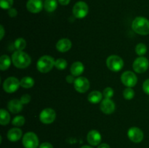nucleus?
<instances>
[{
  "label": "nucleus",
  "mask_w": 149,
  "mask_h": 148,
  "mask_svg": "<svg viewBox=\"0 0 149 148\" xmlns=\"http://www.w3.org/2000/svg\"><path fill=\"white\" fill-rule=\"evenodd\" d=\"M121 81L122 84L127 87L132 88L136 85L138 82V78L136 75L132 71H125L121 76Z\"/></svg>",
  "instance_id": "obj_8"
},
{
  "label": "nucleus",
  "mask_w": 149,
  "mask_h": 148,
  "mask_svg": "<svg viewBox=\"0 0 149 148\" xmlns=\"http://www.w3.org/2000/svg\"><path fill=\"white\" fill-rule=\"evenodd\" d=\"M56 118V113L52 108H45L42 110L39 115L41 122L45 124L52 123Z\"/></svg>",
  "instance_id": "obj_10"
},
{
  "label": "nucleus",
  "mask_w": 149,
  "mask_h": 148,
  "mask_svg": "<svg viewBox=\"0 0 149 148\" xmlns=\"http://www.w3.org/2000/svg\"><path fill=\"white\" fill-rule=\"evenodd\" d=\"M13 4V0H0V6L4 10L10 9Z\"/></svg>",
  "instance_id": "obj_30"
},
{
  "label": "nucleus",
  "mask_w": 149,
  "mask_h": 148,
  "mask_svg": "<svg viewBox=\"0 0 149 148\" xmlns=\"http://www.w3.org/2000/svg\"><path fill=\"white\" fill-rule=\"evenodd\" d=\"M22 131L18 128H13L9 130L7 133V138L10 142H17L21 138Z\"/></svg>",
  "instance_id": "obj_18"
},
{
  "label": "nucleus",
  "mask_w": 149,
  "mask_h": 148,
  "mask_svg": "<svg viewBox=\"0 0 149 148\" xmlns=\"http://www.w3.org/2000/svg\"><path fill=\"white\" fill-rule=\"evenodd\" d=\"M103 97H105V99H111L113 96V89L110 88V87H107V88H106L104 90H103Z\"/></svg>",
  "instance_id": "obj_31"
},
{
  "label": "nucleus",
  "mask_w": 149,
  "mask_h": 148,
  "mask_svg": "<svg viewBox=\"0 0 149 148\" xmlns=\"http://www.w3.org/2000/svg\"><path fill=\"white\" fill-rule=\"evenodd\" d=\"M100 110L105 114H111L115 110V104L111 99H105L100 103Z\"/></svg>",
  "instance_id": "obj_14"
},
{
  "label": "nucleus",
  "mask_w": 149,
  "mask_h": 148,
  "mask_svg": "<svg viewBox=\"0 0 149 148\" xmlns=\"http://www.w3.org/2000/svg\"><path fill=\"white\" fill-rule=\"evenodd\" d=\"M127 136L132 142L139 143L143 139L144 134L141 129L138 127H132L128 130Z\"/></svg>",
  "instance_id": "obj_11"
},
{
  "label": "nucleus",
  "mask_w": 149,
  "mask_h": 148,
  "mask_svg": "<svg viewBox=\"0 0 149 148\" xmlns=\"http://www.w3.org/2000/svg\"><path fill=\"white\" fill-rule=\"evenodd\" d=\"M23 103L19 100H12L8 103V109L13 113H18L23 109Z\"/></svg>",
  "instance_id": "obj_17"
},
{
  "label": "nucleus",
  "mask_w": 149,
  "mask_h": 148,
  "mask_svg": "<svg viewBox=\"0 0 149 148\" xmlns=\"http://www.w3.org/2000/svg\"><path fill=\"white\" fill-rule=\"evenodd\" d=\"M71 41L68 39H61L57 42L56 49L61 52H66L71 48Z\"/></svg>",
  "instance_id": "obj_16"
},
{
  "label": "nucleus",
  "mask_w": 149,
  "mask_h": 148,
  "mask_svg": "<svg viewBox=\"0 0 149 148\" xmlns=\"http://www.w3.org/2000/svg\"><path fill=\"white\" fill-rule=\"evenodd\" d=\"M132 28L136 33L143 36L149 34V20L143 17H137L132 23Z\"/></svg>",
  "instance_id": "obj_2"
},
{
  "label": "nucleus",
  "mask_w": 149,
  "mask_h": 148,
  "mask_svg": "<svg viewBox=\"0 0 149 148\" xmlns=\"http://www.w3.org/2000/svg\"><path fill=\"white\" fill-rule=\"evenodd\" d=\"M74 88L78 92L85 93L90 88V82L85 77H79L74 83Z\"/></svg>",
  "instance_id": "obj_12"
},
{
  "label": "nucleus",
  "mask_w": 149,
  "mask_h": 148,
  "mask_svg": "<svg viewBox=\"0 0 149 148\" xmlns=\"http://www.w3.org/2000/svg\"><path fill=\"white\" fill-rule=\"evenodd\" d=\"M0 30H1V33H0V39H2L3 37H4V27L2 26H0Z\"/></svg>",
  "instance_id": "obj_38"
},
{
  "label": "nucleus",
  "mask_w": 149,
  "mask_h": 148,
  "mask_svg": "<svg viewBox=\"0 0 149 148\" xmlns=\"http://www.w3.org/2000/svg\"><path fill=\"white\" fill-rule=\"evenodd\" d=\"M61 5H68L71 0H58Z\"/></svg>",
  "instance_id": "obj_37"
},
{
  "label": "nucleus",
  "mask_w": 149,
  "mask_h": 148,
  "mask_svg": "<svg viewBox=\"0 0 149 148\" xmlns=\"http://www.w3.org/2000/svg\"><path fill=\"white\" fill-rule=\"evenodd\" d=\"M84 65L81 62H75L71 67V73L74 76H79L84 72Z\"/></svg>",
  "instance_id": "obj_19"
},
{
  "label": "nucleus",
  "mask_w": 149,
  "mask_h": 148,
  "mask_svg": "<svg viewBox=\"0 0 149 148\" xmlns=\"http://www.w3.org/2000/svg\"><path fill=\"white\" fill-rule=\"evenodd\" d=\"M34 84V80L31 77L26 76L20 80V86L25 89L31 88Z\"/></svg>",
  "instance_id": "obj_24"
},
{
  "label": "nucleus",
  "mask_w": 149,
  "mask_h": 148,
  "mask_svg": "<svg viewBox=\"0 0 149 148\" xmlns=\"http://www.w3.org/2000/svg\"><path fill=\"white\" fill-rule=\"evenodd\" d=\"M135 52L139 56H143V55H145L147 52V47L146 44L143 43L138 44L135 47Z\"/></svg>",
  "instance_id": "obj_26"
},
{
  "label": "nucleus",
  "mask_w": 149,
  "mask_h": 148,
  "mask_svg": "<svg viewBox=\"0 0 149 148\" xmlns=\"http://www.w3.org/2000/svg\"><path fill=\"white\" fill-rule=\"evenodd\" d=\"M143 89L144 92L146 93L147 94H149V79L146 80L143 84Z\"/></svg>",
  "instance_id": "obj_33"
},
{
  "label": "nucleus",
  "mask_w": 149,
  "mask_h": 148,
  "mask_svg": "<svg viewBox=\"0 0 149 148\" xmlns=\"http://www.w3.org/2000/svg\"><path fill=\"white\" fill-rule=\"evenodd\" d=\"M43 6L42 0H29L26 4L27 10L32 13H39L42 11Z\"/></svg>",
  "instance_id": "obj_13"
},
{
  "label": "nucleus",
  "mask_w": 149,
  "mask_h": 148,
  "mask_svg": "<svg viewBox=\"0 0 149 148\" xmlns=\"http://www.w3.org/2000/svg\"><path fill=\"white\" fill-rule=\"evenodd\" d=\"M39 148H53V147L49 142H44V143L41 144Z\"/></svg>",
  "instance_id": "obj_35"
},
{
  "label": "nucleus",
  "mask_w": 149,
  "mask_h": 148,
  "mask_svg": "<svg viewBox=\"0 0 149 148\" xmlns=\"http://www.w3.org/2000/svg\"><path fill=\"white\" fill-rule=\"evenodd\" d=\"M55 66L57 69L58 70H64L67 67V62L65 59L60 58L55 60Z\"/></svg>",
  "instance_id": "obj_27"
},
{
  "label": "nucleus",
  "mask_w": 149,
  "mask_h": 148,
  "mask_svg": "<svg viewBox=\"0 0 149 148\" xmlns=\"http://www.w3.org/2000/svg\"><path fill=\"white\" fill-rule=\"evenodd\" d=\"M88 5L84 1H78L73 7V14L77 18H84L88 13Z\"/></svg>",
  "instance_id": "obj_6"
},
{
  "label": "nucleus",
  "mask_w": 149,
  "mask_h": 148,
  "mask_svg": "<svg viewBox=\"0 0 149 148\" xmlns=\"http://www.w3.org/2000/svg\"><path fill=\"white\" fill-rule=\"evenodd\" d=\"M13 63L17 68H26L31 64L30 56L23 51H16L12 56Z\"/></svg>",
  "instance_id": "obj_1"
},
{
  "label": "nucleus",
  "mask_w": 149,
  "mask_h": 148,
  "mask_svg": "<svg viewBox=\"0 0 149 148\" xmlns=\"http://www.w3.org/2000/svg\"><path fill=\"white\" fill-rule=\"evenodd\" d=\"M22 142L25 148H37L39 146V139L33 132L25 133Z\"/></svg>",
  "instance_id": "obj_5"
},
{
  "label": "nucleus",
  "mask_w": 149,
  "mask_h": 148,
  "mask_svg": "<svg viewBox=\"0 0 149 148\" xmlns=\"http://www.w3.org/2000/svg\"><path fill=\"white\" fill-rule=\"evenodd\" d=\"M149 66V62L147 58L145 57H139L137 58L133 62L134 71L138 73H143L148 70Z\"/></svg>",
  "instance_id": "obj_9"
},
{
  "label": "nucleus",
  "mask_w": 149,
  "mask_h": 148,
  "mask_svg": "<svg viewBox=\"0 0 149 148\" xmlns=\"http://www.w3.org/2000/svg\"><path fill=\"white\" fill-rule=\"evenodd\" d=\"M103 94L98 91H93L88 95V101L93 104H97L102 100Z\"/></svg>",
  "instance_id": "obj_20"
},
{
  "label": "nucleus",
  "mask_w": 149,
  "mask_h": 148,
  "mask_svg": "<svg viewBox=\"0 0 149 148\" xmlns=\"http://www.w3.org/2000/svg\"><path fill=\"white\" fill-rule=\"evenodd\" d=\"M20 86V81L15 77H9L3 84V89L7 93H14Z\"/></svg>",
  "instance_id": "obj_7"
},
{
  "label": "nucleus",
  "mask_w": 149,
  "mask_h": 148,
  "mask_svg": "<svg viewBox=\"0 0 149 148\" xmlns=\"http://www.w3.org/2000/svg\"><path fill=\"white\" fill-rule=\"evenodd\" d=\"M10 115L8 112L4 109H1L0 110V124L4 126L10 123Z\"/></svg>",
  "instance_id": "obj_23"
},
{
  "label": "nucleus",
  "mask_w": 149,
  "mask_h": 148,
  "mask_svg": "<svg viewBox=\"0 0 149 148\" xmlns=\"http://www.w3.org/2000/svg\"><path fill=\"white\" fill-rule=\"evenodd\" d=\"M11 64V59L8 55H3L0 58V69L1 71H6L9 68Z\"/></svg>",
  "instance_id": "obj_21"
},
{
  "label": "nucleus",
  "mask_w": 149,
  "mask_h": 148,
  "mask_svg": "<svg viewBox=\"0 0 149 148\" xmlns=\"http://www.w3.org/2000/svg\"><path fill=\"white\" fill-rule=\"evenodd\" d=\"M8 15H10V17H15V16L17 15V10H16L15 8H12L11 7L10 9H9Z\"/></svg>",
  "instance_id": "obj_34"
},
{
  "label": "nucleus",
  "mask_w": 149,
  "mask_h": 148,
  "mask_svg": "<svg viewBox=\"0 0 149 148\" xmlns=\"http://www.w3.org/2000/svg\"><path fill=\"white\" fill-rule=\"evenodd\" d=\"M123 96L125 97V99L127 100H132V98L135 96V92H134L133 89L130 87H127V89H125V91L123 92Z\"/></svg>",
  "instance_id": "obj_28"
},
{
  "label": "nucleus",
  "mask_w": 149,
  "mask_h": 148,
  "mask_svg": "<svg viewBox=\"0 0 149 148\" xmlns=\"http://www.w3.org/2000/svg\"><path fill=\"white\" fill-rule=\"evenodd\" d=\"M87 142L93 146H97L101 142V135L96 130H91L87 136Z\"/></svg>",
  "instance_id": "obj_15"
},
{
  "label": "nucleus",
  "mask_w": 149,
  "mask_h": 148,
  "mask_svg": "<svg viewBox=\"0 0 149 148\" xmlns=\"http://www.w3.org/2000/svg\"><path fill=\"white\" fill-rule=\"evenodd\" d=\"M81 148H93V147H90V146H87V145H85V146L81 147Z\"/></svg>",
  "instance_id": "obj_40"
},
{
  "label": "nucleus",
  "mask_w": 149,
  "mask_h": 148,
  "mask_svg": "<svg viewBox=\"0 0 149 148\" xmlns=\"http://www.w3.org/2000/svg\"><path fill=\"white\" fill-rule=\"evenodd\" d=\"M58 7V1L57 0H45L44 3V7L45 10L49 12H52L56 10Z\"/></svg>",
  "instance_id": "obj_22"
},
{
  "label": "nucleus",
  "mask_w": 149,
  "mask_h": 148,
  "mask_svg": "<svg viewBox=\"0 0 149 148\" xmlns=\"http://www.w3.org/2000/svg\"><path fill=\"white\" fill-rule=\"evenodd\" d=\"M14 45L15 47V49L17 51H22L26 48V42L24 39H23V38H19V39H16Z\"/></svg>",
  "instance_id": "obj_25"
},
{
  "label": "nucleus",
  "mask_w": 149,
  "mask_h": 148,
  "mask_svg": "<svg viewBox=\"0 0 149 148\" xmlns=\"http://www.w3.org/2000/svg\"><path fill=\"white\" fill-rule=\"evenodd\" d=\"M75 78H74V75H68V76L66 77V81L69 84H72V83H74L75 81Z\"/></svg>",
  "instance_id": "obj_36"
},
{
  "label": "nucleus",
  "mask_w": 149,
  "mask_h": 148,
  "mask_svg": "<svg viewBox=\"0 0 149 148\" xmlns=\"http://www.w3.org/2000/svg\"><path fill=\"white\" fill-rule=\"evenodd\" d=\"M12 123H13L14 126H22L24 125L25 123V118L23 116H16L15 118H14V119L12 121Z\"/></svg>",
  "instance_id": "obj_29"
},
{
  "label": "nucleus",
  "mask_w": 149,
  "mask_h": 148,
  "mask_svg": "<svg viewBox=\"0 0 149 148\" xmlns=\"http://www.w3.org/2000/svg\"><path fill=\"white\" fill-rule=\"evenodd\" d=\"M106 65L109 70L113 72H118L123 68L124 61L117 55H111L106 60Z\"/></svg>",
  "instance_id": "obj_4"
},
{
  "label": "nucleus",
  "mask_w": 149,
  "mask_h": 148,
  "mask_svg": "<svg viewBox=\"0 0 149 148\" xmlns=\"http://www.w3.org/2000/svg\"><path fill=\"white\" fill-rule=\"evenodd\" d=\"M20 101L23 104H26L31 101V96L29 94H23L20 98Z\"/></svg>",
  "instance_id": "obj_32"
},
{
  "label": "nucleus",
  "mask_w": 149,
  "mask_h": 148,
  "mask_svg": "<svg viewBox=\"0 0 149 148\" xmlns=\"http://www.w3.org/2000/svg\"><path fill=\"white\" fill-rule=\"evenodd\" d=\"M55 62L53 58L49 55H45L40 57L38 60L36 67L39 72L42 73H48L55 66Z\"/></svg>",
  "instance_id": "obj_3"
},
{
  "label": "nucleus",
  "mask_w": 149,
  "mask_h": 148,
  "mask_svg": "<svg viewBox=\"0 0 149 148\" xmlns=\"http://www.w3.org/2000/svg\"><path fill=\"white\" fill-rule=\"evenodd\" d=\"M97 148H110V146H109L108 144L103 143V144H100V145L97 147Z\"/></svg>",
  "instance_id": "obj_39"
}]
</instances>
